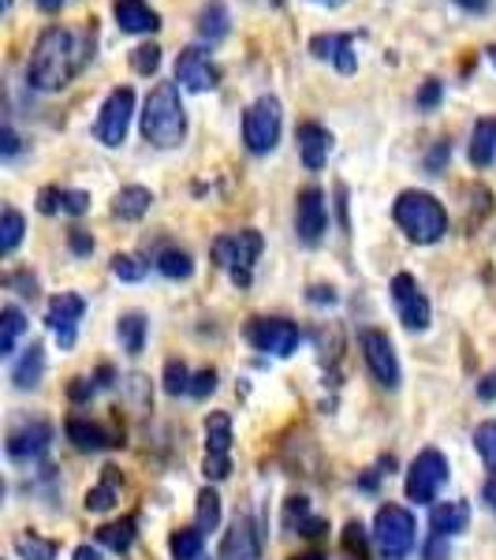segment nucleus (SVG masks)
<instances>
[{
    "instance_id": "f257e3e1",
    "label": "nucleus",
    "mask_w": 496,
    "mask_h": 560,
    "mask_svg": "<svg viewBox=\"0 0 496 560\" xmlns=\"http://www.w3.org/2000/svg\"><path fill=\"white\" fill-rule=\"evenodd\" d=\"M94 23L90 26H45L26 60V83L42 94H57L79 75L94 57Z\"/></svg>"
},
{
    "instance_id": "f03ea898",
    "label": "nucleus",
    "mask_w": 496,
    "mask_h": 560,
    "mask_svg": "<svg viewBox=\"0 0 496 560\" xmlns=\"http://www.w3.org/2000/svg\"><path fill=\"white\" fill-rule=\"evenodd\" d=\"M142 135L150 147L176 150L187 139V108L179 97V83H157L142 108Z\"/></svg>"
},
{
    "instance_id": "7ed1b4c3",
    "label": "nucleus",
    "mask_w": 496,
    "mask_h": 560,
    "mask_svg": "<svg viewBox=\"0 0 496 560\" xmlns=\"http://www.w3.org/2000/svg\"><path fill=\"white\" fill-rule=\"evenodd\" d=\"M392 217L414 243H437L448 232L445 206L429 191H400V198L392 202Z\"/></svg>"
},
{
    "instance_id": "20e7f679",
    "label": "nucleus",
    "mask_w": 496,
    "mask_h": 560,
    "mask_svg": "<svg viewBox=\"0 0 496 560\" xmlns=\"http://www.w3.org/2000/svg\"><path fill=\"white\" fill-rule=\"evenodd\" d=\"M265 247L261 232L255 229H243V232H228V236H216L213 240V261L232 277V284L250 288V273H255V261Z\"/></svg>"
},
{
    "instance_id": "39448f33",
    "label": "nucleus",
    "mask_w": 496,
    "mask_h": 560,
    "mask_svg": "<svg viewBox=\"0 0 496 560\" xmlns=\"http://www.w3.org/2000/svg\"><path fill=\"white\" fill-rule=\"evenodd\" d=\"M281 128H284V108L276 97H258L255 105L243 113V142H247L250 153H273L276 142H281Z\"/></svg>"
},
{
    "instance_id": "423d86ee",
    "label": "nucleus",
    "mask_w": 496,
    "mask_h": 560,
    "mask_svg": "<svg viewBox=\"0 0 496 560\" xmlns=\"http://www.w3.org/2000/svg\"><path fill=\"white\" fill-rule=\"evenodd\" d=\"M374 541L381 546L385 557H392V560L408 557L414 549V516L408 509H400V504H385V509H377Z\"/></svg>"
},
{
    "instance_id": "0eeeda50",
    "label": "nucleus",
    "mask_w": 496,
    "mask_h": 560,
    "mask_svg": "<svg viewBox=\"0 0 496 560\" xmlns=\"http://www.w3.org/2000/svg\"><path fill=\"white\" fill-rule=\"evenodd\" d=\"M131 116H134V90L116 86L113 94L105 97L102 113H97V124H94L97 142H102V147H120V142L128 139Z\"/></svg>"
},
{
    "instance_id": "6e6552de",
    "label": "nucleus",
    "mask_w": 496,
    "mask_h": 560,
    "mask_svg": "<svg viewBox=\"0 0 496 560\" xmlns=\"http://www.w3.org/2000/svg\"><path fill=\"white\" fill-rule=\"evenodd\" d=\"M358 348H363V359L369 366V374L377 377L385 388H400L403 374H400V359H395V348L389 340V332L381 329H366L363 337H358Z\"/></svg>"
},
{
    "instance_id": "1a4fd4ad",
    "label": "nucleus",
    "mask_w": 496,
    "mask_h": 560,
    "mask_svg": "<svg viewBox=\"0 0 496 560\" xmlns=\"http://www.w3.org/2000/svg\"><path fill=\"white\" fill-rule=\"evenodd\" d=\"M232 415L228 411H213L205 419V478L221 482L232 475Z\"/></svg>"
},
{
    "instance_id": "9d476101",
    "label": "nucleus",
    "mask_w": 496,
    "mask_h": 560,
    "mask_svg": "<svg viewBox=\"0 0 496 560\" xmlns=\"http://www.w3.org/2000/svg\"><path fill=\"white\" fill-rule=\"evenodd\" d=\"M176 83L184 86V90H191V94L216 90V83H221V68L213 65L210 49H202V45H187V49H179V57H176Z\"/></svg>"
},
{
    "instance_id": "9b49d317",
    "label": "nucleus",
    "mask_w": 496,
    "mask_h": 560,
    "mask_svg": "<svg viewBox=\"0 0 496 560\" xmlns=\"http://www.w3.org/2000/svg\"><path fill=\"white\" fill-rule=\"evenodd\" d=\"M445 482H448V459L440 456L437 448H426V453L414 456V464L408 471V497L411 501L429 504Z\"/></svg>"
},
{
    "instance_id": "f8f14e48",
    "label": "nucleus",
    "mask_w": 496,
    "mask_h": 560,
    "mask_svg": "<svg viewBox=\"0 0 496 560\" xmlns=\"http://www.w3.org/2000/svg\"><path fill=\"white\" fill-rule=\"evenodd\" d=\"M247 340L255 345L258 351H269V355H292L299 348L303 332L299 325L284 322V318H255L247 325Z\"/></svg>"
},
{
    "instance_id": "ddd939ff",
    "label": "nucleus",
    "mask_w": 496,
    "mask_h": 560,
    "mask_svg": "<svg viewBox=\"0 0 496 560\" xmlns=\"http://www.w3.org/2000/svg\"><path fill=\"white\" fill-rule=\"evenodd\" d=\"M324 229H329V206H324L321 187H306L295 198V232L306 247H314V243H321Z\"/></svg>"
},
{
    "instance_id": "4468645a",
    "label": "nucleus",
    "mask_w": 496,
    "mask_h": 560,
    "mask_svg": "<svg viewBox=\"0 0 496 560\" xmlns=\"http://www.w3.org/2000/svg\"><path fill=\"white\" fill-rule=\"evenodd\" d=\"M392 300L395 311H400V322L408 329H426L429 325V300L418 292V280L411 273H395L392 277Z\"/></svg>"
},
{
    "instance_id": "2eb2a0df",
    "label": "nucleus",
    "mask_w": 496,
    "mask_h": 560,
    "mask_svg": "<svg viewBox=\"0 0 496 560\" xmlns=\"http://www.w3.org/2000/svg\"><path fill=\"white\" fill-rule=\"evenodd\" d=\"M52 445V427L49 422H20L12 433H8V456L20 459V464H31V459H38L49 453Z\"/></svg>"
},
{
    "instance_id": "dca6fc26",
    "label": "nucleus",
    "mask_w": 496,
    "mask_h": 560,
    "mask_svg": "<svg viewBox=\"0 0 496 560\" xmlns=\"http://www.w3.org/2000/svg\"><path fill=\"white\" fill-rule=\"evenodd\" d=\"M86 314V300L75 292H60L57 300L49 303V314H45V322H49V329L57 332L60 348H71L75 345V325L79 318Z\"/></svg>"
},
{
    "instance_id": "f3484780",
    "label": "nucleus",
    "mask_w": 496,
    "mask_h": 560,
    "mask_svg": "<svg viewBox=\"0 0 496 560\" xmlns=\"http://www.w3.org/2000/svg\"><path fill=\"white\" fill-rule=\"evenodd\" d=\"M310 52L318 60H332L336 71H351L358 68V52H355V34H318V38L310 42Z\"/></svg>"
},
{
    "instance_id": "a211bd4d",
    "label": "nucleus",
    "mask_w": 496,
    "mask_h": 560,
    "mask_svg": "<svg viewBox=\"0 0 496 560\" xmlns=\"http://www.w3.org/2000/svg\"><path fill=\"white\" fill-rule=\"evenodd\" d=\"M295 139H299V158H303V165L310 168V173H318L324 161H329V153H332V135H329V128H321V124L306 120V124H299Z\"/></svg>"
},
{
    "instance_id": "6ab92c4d",
    "label": "nucleus",
    "mask_w": 496,
    "mask_h": 560,
    "mask_svg": "<svg viewBox=\"0 0 496 560\" xmlns=\"http://www.w3.org/2000/svg\"><path fill=\"white\" fill-rule=\"evenodd\" d=\"M113 15L120 31L128 34H153L161 31V15L153 12L146 0H113Z\"/></svg>"
},
{
    "instance_id": "aec40b11",
    "label": "nucleus",
    "mask_w": 496,
    "mask_h": 560,
    "mask_svg": "<svg viewBox=\"0 0 496 560\" xmlns=\"http://www.w3.org/2000/svg\"><path fill=\"white\" fill-rule=\"evenodd\" d=\"M221 560H258V535L250 520H236L221 546Z\"/></svg>"
},
{
    "instance_id": "412c9836",
    "label": "nucleus",
    "mask_w": 496,
    "mask_h": 560,
    "mask_svg": "<svg viewBox=\"0 0 496 560\" xmlns=\"http://www.w3.org/2000/svg\"><path fill=\"white\" fill-rule=\"evenodd\" d=\"M467 523H471V509H467V501H448V504H437V509L429 512V527L437 538L459 535V530H467Z\"/></svg>"
},
{
    "instance_id": "4be33fe9",
    "label": "nucleus",
    "mask_w": 496,
    "mask_h": 560,
    "mask_svg": "<svg viewBox=\"0 0 496 560\" xmlns=\"http://www.w3.org/2000/svg\"><path fill=\"white\" fill-rule=\"evenodd\" d=\"M228 31H232V15H228V8H224V0H210V4L198 12V38L216 45L228 38Z\"/></svg>"
},
{
    "instance_id": "5701e85b",
    "label": "nucleus",
    "mask_w": 496,
    "mask_h": 560,
    "mask_svg": "<svg viewBox=\"0 0 496 560\" xmlns=\"http://www.w3.org/2000/svg\"><path fill=\"white\" fill-rule=\"evenodd\" d=\"M150 206H153V191L139 184L123 187V191H116L113 198V213L120 217V221H142V217L150 213Z\"/></svg>"
},
{
    "instance_id": "b1692460",
    "label": "nucleus",
    "mask_w": 496,
    "mask_h": 560,
    "mask_svg": "<svg viewBox=\"0 0 496 560\" xmlns=\"http://www.w3.org/2000/svg\"><path fill=\"white\" fill-rule=\"evenodd\" d=\"M68 441L79 448V453H102V448H108L113 441H108V433L97 427V422H86V419H68Z\"/></svg>"
},
{
    "instance_id": "393cba45",
    "label": "nucleus",
    "mask_w": 496,
    "mask_h": 560,
    "mask_svg": "<svg viewBox=\"0 0 496 560\" xmlns=\"http://www.w3.org/2000/svg\"><path fill=\"white\" fill-rule=\"evenodd\" d=\"M496 161V120H477L471 135V165L489 168Z\"/></svg>"
},
{
    "instance_id": "a878e982",
    "label": "nucleus",
    "mask_w": 496,
    "mask_h": 560,
    "mask_svg": "<svg viewBox=\"0 0 496 560\" xmlns=\"http://www.w3.org/2000/svg\"><path fill=\"white\" fill-rule=\"evenodd\" d=\"M42 374H45V351H42V345H31L26 355L12 366V382H15V388H34L42 382Z\"/></svg>"
},
{
    "instance_id": "bb28decb",
    "label": "nucleus",
    "mask_w": 496,
    "mask_h": 560,
    "mask_svg": "<svg viewBox=\"0 0 496 560\" xmlns=\"http://www.w3.org/2000/svg\"><path fill=\"white\" fill-rule=\"evenodd\" d=\"M23 332H26L23 311L20 306H4V311H0V355H12Z\"/></svg>"
},
{
    "instance_id": "cd10ccee",
    "label": "nucleus",
    "mask_w": 496,
    "mask_h": 560,
    "mask_svg": "<svg viewBox=\"0 0 496 560\" xmlns=\"http://www.w3.org/2000/svg\"><path fill=\"white\" fill-rule=\"evenodd\" d=\"M202 541H205V530L202 527H184L176 530L168 549H173L176 560H202Z\"/></svg>"
},
{
    "instance_id": "c85d7f7f",
    "label": "nucleus",
    "mask_w": 496,
    "mask_h": 560,
    "mask_svg": "<svg viewBox=\"0 0 496 560\" xmlns=\"http://www.w3.org/2000/svg\"><path fill=\"white\" fill-rule=\"evenodd\" d=\"M23 232H26L23 213L12 210V206H4V217H0V255H12V250L23 243Z\"/></svg>"
},
{
    "instance_id": "c756f323",
    "label": "nucleus",
    "mask_w": 496,
    "mask_h": 560,
    "mask_svg": "<svg viewBox=\"0 0 496 560\" xmlns=\"http://www.w3.org/2000/svg\"><path fill=\"white\" fill-rule=\"evenodd\" d=\"M153 266H157L161 273H165L168 280H187V277L194 273V261H191V255H187V250H179V247L161 250Z\"/></svg>"
},
{
    "instance_id": "7c9ffc66",
    "label": "nucleus",
    "mask_w": 496,
    "mask_h": 560,
    "mask_svg": "<svg viewBox=\"0 0 496 560\" xmlns=\"http://www.w3.org/2000/svg\"><path fill=\"white\" fill-rule=\"evenodd\" d=\"M15 553H20L23 560H52V557H57V541L26 530V535L15 538Z\"/></svg>"
},
{
    "instance_id": "2f4dec72",
    "label": "nucleus",
    "mask_w": 496,
    "mask_h": 560,
    "mask_svg": "<svg viewBox=\"0 0 496 560\" xmlns=\"http://www.w3.org/2000/svg\"><path fill=\"white\" fill-rule=\"evenodd\" d=\"M97 541L116 553H128L131 541H134V520H120V523H108V527L97 530Z\"/></svg>"
},
{
    "instance_id": "473e14b6",
    "label": "nucleus",
    "mask_w": 496,
    "mask_h": 560,
    "mask_svg": "<svg viewBox=\"0 0 496 560\" xmlns=\"http://www.w3.org/2000/svg\"><path fill=\"white\" fill-rule=\"evenodd\" d=\"M146 318L142 314H123L120 318V340H123V348L131 351V355H139L142 348H146Z\"/></svg>"
},
{
    "instance_id": "72a5a7b5",
    "label": "nucleus",
    "mask_w": 496,
    "mask_h": 560,
    "mask_svg": "<svg viewBox=\"0 0 496 560\" xmlns=\"http://www.w3.org/2000/svg\"><path fill=\"white\" fill-rule=\"evenodd\" d=\"M113 504H116V475H113V467H108L105 482L94 486V490L86 493V509L90 512H105V509H113Z\"/></svg>"
},
{
    "instance_id": "f704fd0d",
    "label": "nucleus",
    "mask_w": 496,
    "mask_h": 560,
    "mask_svg": "<svg viewBox=\"0 0 496 560\" xmlns=\"http://www.w3.org/2000/svg\"><path fill=\"white\" fill-rule=\"evenodd\" d=\"M216 523H221V497L213 490H202L198 493V527L216 530Z\"/></svg>"
},
{
    "instance_id": "c9c22d12",
    "label": "nucleus",
    "mask_w": 496,
    "mask_h": 560,
    "mask_svg": "<svg viewBox=\"0 0 496 560\" xmlns=\"http://www.w3.org/2000/svg\"><path fill=\"white\" fill-rule=\"evenodd\" d=\"M131 68L139 71V75H153V71L161 68V45H139V49H131Z\"/></svg>"
},
{
    "instance_id": "e433bc0d",
    "label": "nucleus",
    "mask_w": 496,
    "mask_h": 560,
    "mask_svg": "<svg viewBox=\"0 0 496 560\" xmlns=\"http://www.w3.org/2000/svg\"><path fill=\"white\" fill-rule=\"evenodd\" d=\"M146 261H142L139 255H116L113 258V273L116 277H120V280H131V284H134V280H142V277H146Z\"/></svg>"
},
{
    "instance_id": "4c0bfd02",
    "label": "nucleus",
    "mask_w": 496,
    "mask_h": 560,
    "mask_svg": "<svg viewBox=\"0 0 496 560\" xmlns=\"http://www.w3.org/2000/svg\"><path fill=\"white\" fill-rule=\"evenodd\" d=\"M191 382H194V377L187 374V366H184V363H176V359H173V363L165 366V393H168V396L191 393Z\"/></svg>"
},
{
    "instance_id": "58836bf2",
    "label": "nucleus",
    "mask_w": 496,
    "mask_h": 560,
    "mask_svg": "<svg viewBox=\"0 0 496 560\" xmlns=\"http://www.w3.org/2000/svg\"><path fill=\"white\" fill-rule=\"evenodd\" d=\"M474 445H477V453H482L485 464L496 467V422H482V427L474 430Z\"/></svg>"
},
{
    "instance_id": "ea45409f",
    "label": "nucleus",
    "mask_w": 496,
    "mask_h": 560,
    "mask_svg": "<svg viewBox=\"0 0 496 560\" xmlns=\"http://www.w3.org/2000/svg\"><path fill=\"white\" fill-rule=\"evenodd\" d=\"M440 97H445V83H440V79H426L418 90V108L422 113H433V108L440 105Z\"/></svg>"
},
{
    "instance_id": "a19ab883",
    "label": "nucleus",
    "mask_w": 496,
    "mask_h": 560,
    "mask_svg": "<svg viewBox=\"0 0 496 560\" xmlns=\"http://www.w3.org/2000/svg\"><path fill=\"white\" fill-rule=\"evenodd\" d=\"M60 210L71 213V217H83L90 210V195L86 191H68L64 187V195H60Z\"/></svg>"
},
{
    "instance_id": "79ce46f5",
    "label": "nucleus",
    "mask_w": 496,
    "mask_h": 560,
    "mask_svg": "<svg viewBox=\"0 0 496 560\" xmlns=\"http://www.w3.org/2000/svg\"><path fill=\"white\" fill-rule=\"evenodd\" d=\"M60 195H64V187H42V191H38V210L45 217H52L60 210Z\"/></svg>"
},
{
    "instance_id": "37998d69",
    "label": "nucleus",
    "mask_w": 496,
    "mask_h": 560,
    "mask_svg": "<svg viewBox=\"0 0 496 560\" xmlns=\"http://www.w3.org/2000/svg\"><path fill=\"white\" fill-rule=\"evenodd\" d=\"M448 158H452V142H448V139H440L437 147H433L429 158H426V168H429L433 176H437V173H440V165H445Z\"/></svg>"
},
{
    "instance_id": "c03bdc74",
    "label": "nucleus",
    "mask_w": 496,
    "mask_h": 560,
    "mask_svg": "<svg viewBox=\"0 0 496 560\" xmlns=\"http://www.w3.org/2000/svg\"><path fill=\"white\" fill-rule=\"evenodd\" d=\"M213 388H216V370H202V374H194L191 396H198V400H202V396H210Z\"/></svg>"
},
{
    "instance_id": "a18cd8bd",
    "label": "nucleus",
    "mask_w": 496,
    "mask_h": 560,
    "mask_svg": "<svg viewBox=\"0 0 496 560\" xmlns=\"http://www.w3.org/2000/svg\"><path fill=\"white\" fill-rule=\"evenodd\" d=\"M344 546L351 553H363L366 549V535H363V523H347V535H344Z\"/></svg>"
},
{
    "instance_id": "49530a36",
    "label": "nucleus",
    "mask_w": 496,
    "mask_h": 560,
    "mask_svg": "<svg viewBox=\"0 0 496 560\" xmlns=\"http://www.w3.org/2000/svg\"><path fill=\"white\" fill-rule=\"evenodd\" d=\"M0 153H4V158L20 153V135L12 131V124H4V131H0Z\"/></svg>"
},
{
    "instance_id": "de8ad7c7",
    "label": "nucleus",
    "mask_w": 496,
    "mask_h": 560,
    "mask_svg": "<svg viewBox=\"0 0 496 560\" xmlns=\"http://www.w3.org/2000/svg\"><path fill=\"white\" fill-rule=\"evenodd\" d=\"M68 243H71V250H75V255H90V250H94V240H90L83 229H71Z\"/></svg>"
},
{
    "instance_id": "09e8293b",
    "label": "nucleus",
    "mask_w": 496,
    "mask_h": 560,
    "mask_svg": "<svg viewBox=\"0 0 496 560\" xmlns=\"http://www.w3.org/2000/svg\"><path fill=\"white\" fill-rule=\"evenodd\" d=\"M97 385L102 382H94V377H75V385H71V400H86V396H94Z\"/></svg>"
},
{
    "instance_id": "8fccbe9b",
    "label": "nucleus",
    "mask_w": 496,
    "mask_h": 560,
    "mask_svg": "<svg viewBox=\"0 0 496 560\" xmlns=\"http://www.w3.org/2000/svg\"><path fill=\"white\" fill-rule=\"evenodd\" d=\"M310 303H336V292H332V288H324V284H314L310 288Z\"/></svg>"
},
{
    "instance_id": "3c124183",
    "label": "nucleus",
    "mask_w": 496,
    "mask_h": 560,
    "mask_svg": "<svg viewBox=\"0 0 496 560\" xmlns=\"http://www.w3.org/2000/svg\"><path fill=\"white\" fill-rule=\"evenodd\" d=\"M459 8H463V12H471V15H482L485 8H489V0H456Z\"/></svg>"
},
{
    "instance_id": "603ef678",
    "label": "nucleus",
    "mask_w": 496,
    "mask_h": 560,
    "mask_svg": "<svg viewBox=\"0 0 496 560\" xmlns=\"http://www.w3.org/2000/svg\"><path fill=\"white\" fill-rule=\"evenodd\" d=\"M34 4H38L42 12H60V8H64L68 0H34Z\"/></svg>"
},
{
    "instance_id": "864d4df0",
    "label": "nucleus",
    "mask_w": 496,
    "mask_h": 560,
    "mask_svg": "<svg viewBox=\"0 0 496 560\" xmlns=\"http://www.w3.org/2000/svg\"><path fill=\"white\" fill-rule=\"evenodd\" d=\"M485 501H489V509L496 512V475L489 478V482H485Z\"/></svg>"
},
{
    "instance_id": "5fc2aeb1",
    "label": "nucleus",
    "mask_w": 496,
    "mask_h": 560,
    "mask_svg": "<svg viewBox=\"0 0 496 560\" xmlns=\"http://www.w3.org/2000/svg\"><path fill=\"white\" fill-rule=\"evenodd\" d=\"M75 560H102V557H97V549H90V546H79V549H75Z\"/></svg>"
},
{
    "instance_id": "6e6d98bb",
    "label": "nucleus",
    "mask_w": 496,
    "mask_h": 560,
    "mask_svg": "<svg viewBox=\"0 0 496 560\" xmlns=\"http://www.w3.org/2000/svg\"><path fill=\"white\" fill-rule=\"evenodd\" d=\"M482 396L489 400V396H496V377H485V385H482Z\"/></svg>"
},
{
    "instance_id": "4d7b16f0",
    "label": "nucleus",
    "mask_w": 496,
    "mask_h": 560,
    "mask_svg": "<svg viewBox=\"0 0 496 560\" xmlns=\"http://www.w3.org/2000/svg\"><path fill=\"white\" fill-rule=\"evenodd\" d=\"M292 560H324L321 553H299V557H292Z\"/></svg>"
},
{
    "instance_id": "13d9d810",
    "label": "nucleus",
    "mask_w": 496,
    "mask_h": 560,
    "mask_svg": "<svg viewBox=\"0 0 496 560\" xmlns=\"http://www.w3.org/2000/svg\"><path fill=\"white\" fill-rule=\"evenodd\" d=\"M485 57H489V60H493V68H496V42L489 45V49H485Z\"/></svg>"
},
{
    "instance_id": "bf43d9fd",
    "label": "nucleus",
    "mask_w": 496,
    "mask_h": 560,
    "mask_svg": "<svg viewBox=\"0 0 496 560\" xmlns=\"http://www.w3.org/2000/svg\"><path fill=\"white\" fill-rule=\"evenodd\" d=\"M318 4H329V8H336V4H344V0H318Z\"/></svg>"
}]
</instances>
